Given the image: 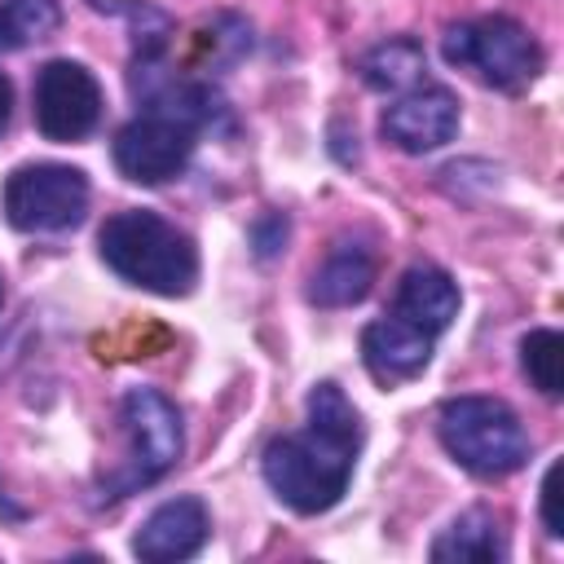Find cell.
Returning <instances> with one entry per match:
<instances>
[{"label": "cell", "mask_w": 564, "mask_h": 564, "mask_svg": "<svg viewBox=\"0 0 564 564\" xmlns=\"http://www.w3.org/2000/svg\"><path fill=\"white\" fill-rule=\"evenodd\" d=\"M357 441L361 419L352 401L335 383H317L308 392V427L278 436L264 449V480L291 511L317 516L344 498L352 480Z\"/></svg>", "instance_id": "1"}, {"label": "cell", "mask_w": 564, "mask_h": 564, "mask_svg": "<svg viewBox=\"0 0 564 564\" xmlns=\"http://www.w3.org/2000/svg\"><path fill=\"white\" fill-rule=\"evenodd\" d=\"M101 260L132 286L154 295H185L198 278L194 242L154 212H119L97 234Z\"/></svg>", "instance_id": "2"}, {"label": "cell", "mask_w": 564, "mask_h": 564, "mask_svg": "<svg viewBox=\"0 0 564 564\" xmlns=\"http://www.w3.org/2000/svg\"><path fill=\"white\" fill-rule=\"evenodd\" d=\"M441 445L458 467L471 476L498 480L524 467L529 458V436L524 423L516 419L511 405L494 397H454L441 405Z\"/></svg>", "instance_id": "3"}, {"label": "cell", "mask_w": 564, "mask_h": 564, "mask_svg": "<svg viewBox=\"0 0 564 564\" xmlns=\"http://www.w3.org/2000/svg\"><path fill=\"white\" fill-rule=\"evenodd\" d=\"M88 212V176L66 163H26L4 181V216L22 234H57Z\"/></svg>", "instance_id": "4"}, {"label": "cell", "mask_w": 564, "mask_h": 564, "mask_svg": "<svg viewBox=\"0 0 564 564\" xmlns=\"http://www.w3.org/2000/svg\"><path fill=\"white\" fill-rule=\"evenodd\" d=\"M123 432H128V467L110 480L106 498H123L159 480L181 458V445H185L176 405L154 388H132L123 397Z\"/></svg>", "instance_id": "5"}, {"label": "cell", "mask_w": 564, "mask_h": 564, "mask_svg": "<svg viewBox=\"0 0 564 564\" xmlns=\"http://www.w3.org/2000/svg\"><path fill=\"white\" fill-rule=\"evenodd\" d=\"M445 57L454 66H471L494 88H520L538 75L542 53L533 35L511 18H476L445 31Z\"/></svg>", "instance_id": "6"}, {"label": "cell", "mask_w": 564, "mask_h": 564, "mask_svg": "<svg viewBox=\"0 0 564 564\" xmlns=\"http://www.w3.org/2000/svg\"><path fill=\"white\" fill-rule=\"evenodd\" d=\"M101 119V88L79 62H48L35 75V123L48 141H79Z\"/></svg>", "instance_id": "7"}, {"label": "cell", "mask_w": 564, "mask_h": 564, "mask_svg": "<svg viewBox=\"0 0 564 564\" xmlns=\"http://www.w3.org/2000/svg\"><path fill=\"white\" fill-rule=\"evenodd\" d=\"M194 150V128L172 115H141L115 137V167L137 185H159L185 167Z\"/></svg>", "instance_id": "8"}, {"label": "cell", "mask_w": 564, "mask_h": 564, "mask_svg": "<svg viewBox=\"0 0 564 564\" xmlns=\"http://www.w3.org/2000/svg\"><path fill=\"white\" fill-rule=\"evenodd\" d=\"M454 132H458V101L441 84L410 88L383 110V137L405 154H427L445 145Z\"/></svg>", "instance_id": "9"}, {"label": "cell", "mask_w": 564, "mask_h": 564, "mask_svg": "<svg viewBox=\"0 0 564 564\" xmlns=\"http://www.w3.org/2000/svg\"><path fill=\"white\" fill-rule=\"evenodd\" d=\"M207 507L203 498H167L163 507H154L137 538H132V551L150 564H172V560H189L203 542H207Z\"/></svg>", "instance_id": "10"}, {"label": "cell", "mask_w": 564, "mask_h": 564, "mask_svg": "<svg viewBox=\"0 0 564 564\" xmlns=\"http://www.w3.org/2000/svg\"><path fill=\"white\" fill-rule=\"evenodd\" d=\"M361 357H366L370 375L383 383L414 379L432 357V335L392 313V317H379L361 330Z\"/></svg>", "instance_id": "11"}, {"label": "cell", "mask_w": 564, "mask_h": 564, "mask_svg": "<svg viewBox=\"0 0 564 564\" xmlns=\"http://www.w3.org/2000/svg\"><path fill=\"white\" fill-rule=\"evenodd\" d=\"M392 313L427 335H441L458 317V286L449 282V273H441L432 264H414V269H405L401 286H397Z\"/></svg>", "instance_id": "12"}, {"label": "cell", "mask_w": 564, "mask_h": 564, "mask_svg": "<svg viewBox=\"0 0 564 564\" xmlns=\"http://www.w3.org/2000/svg\"><path fill=\"white\" fill-rule=\"evenodd\" d=\"M375 282V256L361 242H335V251L322 260V269L308 282V300L322 308L357 304Z\"/></svg>", "instance_id": "13"}, {"label": "cell", "mask_w": 564, "mask_h": 564, "mask_svg": "<svg viewBox=\"0 0 564 564\" xmlns=\"http://www.w3.org/2000/svg\"><path fill=\"white\" fill-rule=\"evenodd\" d=\"M507 555V542L498 533V520L485 511H467L458 516L436 542H432V560L441 564H494Z\"/></svg>", "instance_id": "14"}, {"label": "cell", "mask_w": 564, "mask_h": 564, "mask_svg": "<svg viewBox=\"0 0 564 564\" xmlns=\"http://www.w3.org/2000/svg\"><path fill=\"white\" fill-rule=\"evenodd\" d=\"M423 70H427V57L414 40H388L361 57V79L375 93H410L423 84Z\"/></svg>", "instance_id": "15"}, {"label": "cell", "mask_w": 564, "mask_h": 564, "mask_svg": "<svg viewBox=\"0 0 564 564\" xmlns=\"http://www.w3.org/2000/svg\"><path fill=\"white\" fill-rule=\"evenodd\" d=\"M62 26L57 0H0V48H26Z\"/></svg>", "instance_id": "16"}, {"label": "cell", "mask_w": 564, "mask_h": 564, "mask_svg": "<svg viewBox=\"0 0 564 564\" xmlns=\"http://www.w3.org/2000/svg\"><path fill=\"white\" fill-rule=\"evenodd\" d=\"M520 366L542 397H560L564 392V339H560V330H546V326L529 330L520 339Z\"/></svg>", "instance_id": "17"}, {"label": "cell", "mask_w": 564, "mask_h": 564, "mask_svg": "<svg viewBox=\"0 0 564 564\" xmlns=\"http://www.w3.org/2000/svg\"><path fill=\"white\" fill-rule=\"evenodd\" d=\"M560 476H564V463H551L546 476H542V524L551 538H564V511H560Z\"/></svg>", "instance_id": "18"}, {"label": "cell", "mask_w": 564, "mask_h": 564, "mask_svg": "<svg viewBox=\"0 0 564 564\" xmlns=\"http://www.w3.org/2000/svg\"><path fill=\"white\" fill-rule=\"evenodd\" d=\"M9 110H13V88H9V79L0 75V132H4V123H9Z\"/></svg>", "instance_id": "19"}, {"label": "cell", "mask_w": 564, "mask_h": 564, "mask_svg": "<svg viewBox=\"0 0 564 564\" xmlns=\"http://www.w3.org/2000/svg\"><path fill=\"white\" fill-rule=\"evenodd\" d=\"M0 511H9V516H13V507H9V502H4V498H0Z\"/></svg>", "instance_id": "20"}]
</instances>
